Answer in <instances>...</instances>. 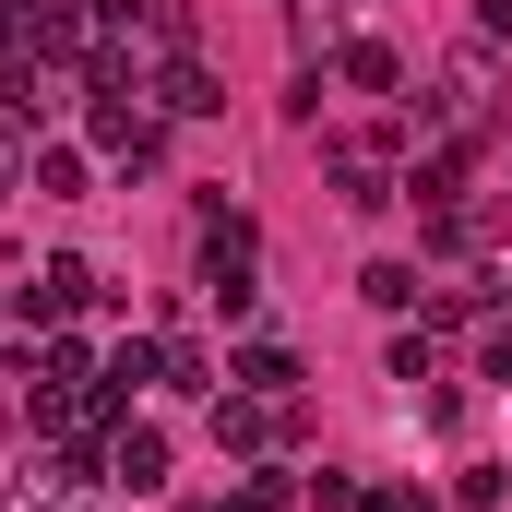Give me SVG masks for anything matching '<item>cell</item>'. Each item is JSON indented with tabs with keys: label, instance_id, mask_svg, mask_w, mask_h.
Returning a JSON list of instances; mask_svg holds the SVG:
<instances>
[{
	"label": "cell",
	"instance_id": "6da1fadb",
	"mask_svg": "<svg viewBox=\"0 0 512 512\" xmlns=\"http://www.w3.org/2000/svg\"><path fill=\"white\" fill-rule=\"evenodd\" d=\"M334 179H346V215H382L393 203V179L370 167V155H334Z\"/></svg>",
	"mask_w": 512,
	"mask_h": 512
},
{
	"label": "cell",
	"instance_id": "7a4b0ae2",
	"mask_svg": "<svg viewBox=\"0 0 512 512\" xmlns=\"http://www.w3.org/2000/svg\"><path fill=\"white\" fill-rule=\"evenodd\" d=\"M215 441H227V453H262V441H274V405H215Z\"/></svg>",
	"mask_w": 512,
	"mask_h": 512
},
{
	"label": "cell",
	"instance_id": "3957f363",
	"mask_svg": "<svg viewBox=\"0 0 512 512\" xmlns=\"http://www.w3.org/2000/svg\"><path fill=\"white\" fill-rule=\"evenodd\" d=\"M120 477H131V489H155V477H167V441H155V429H131V441H120Z\"/></svg>",
	"mask_w": 512,
	"mask_h": 512
},
{
	"label": "cell",
	"instance_id": "277c9868",
	"mask_svg": "<svg viewBox=\"0 0 512 512\" xmlns=\"http://www.w3.org/2000/svg\"><path fill=\"white\" fill-rule=\"evenodd\" d=\"M167 108H179V120H203V108H227V96H215V84H203V72L179 60V72H167Z\"/></svg>",
	"mask_w": 512,
	"mask_h": 512
},
{
	"label": "cell",
	"instance_id": "5b68a950",
	"mask_svg": "<svg viewBox=\"0 0 512 512\" xmlns=\"http://www.w3.org/2000/svg\"><path fill=\"white\" fill-rule=\"evenodd\" d=\"M239 382H251V393H286L298 370H286V346H251V358H239Z\"/></svg>",
	"mask_w": 512,
	"mask_h": 512
},
{
	"label": "cell",
	"instance_id": "8992f818",
	"mask_svg": "<svg viewBox=\"0 0 512 512\" xmlns=\"http://www.w3.org/2000/svg\"><path fill=\"white\" fill-rule=\"evenodd\" d=\"M286 24L298 36H334V0H286Z\"/></svg>",
	"mask_w": 512,
	"mask_h": 512
},
{
	"label": "cell",
	"instance_id": "52a82bcc",
	"mask_svg": "<svg viewBox=\"0 0 512 512\" xmlns=\"http://www.w3.org/2000/svg\"><path fill=\"white\" fill-rule=\"evenodd\" d=\"M0 167H12V143H0Z\"/></svg>",
	"mask_w": 512,
	"mask_h": 512
}]
</instances>
